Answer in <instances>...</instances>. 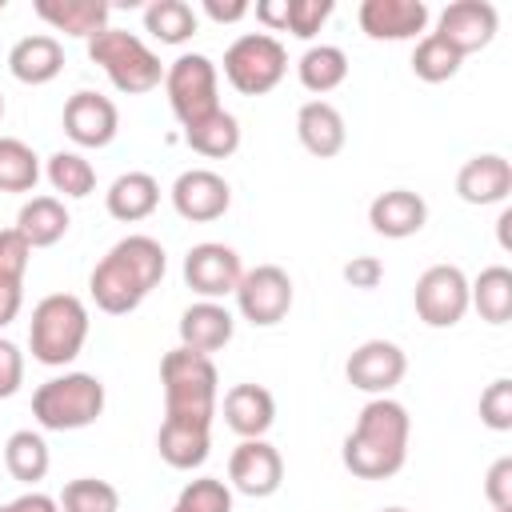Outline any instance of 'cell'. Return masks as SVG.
<instances>
[{
    "instance_id": "cell-40",
    "label": "cell",
    "mask_w": 512,
    "mask_h": 512,
    "mask_svg": "<svg viewBox=\"0 0 512 512\" xmlns=\"http://www.w3.org/2000/svg\"><path fill=\"white\" fill-rule=\"evenodd\" d=\"M28 260H32V244L16 228H0V280L24 284Z\"/></svg>"
},
{
    "instance_id": "cell-36",
    "label": "cell",
    "mask_w": 512,
    "mask_h": 512,
    "mask_svg": "<svg viewBox=\"0 0 512 512\" xmlns=\"http://www.w3.org/2000/svg\"><path fill=\"white\" fill-rule=\"evenodd\" d=\"M60 512H120V492L96 476L68 480L60 492Z\"/></svg>"
},
{
    "instance_id": "cell-21",
    "label": "cell",
    "mask_w": 512,
    "mask_h": 512,
    "mask_svg": "<svg viewBox=\"0 0 512 512\" xmlns=\"http://www.w3.org/2000/svg\"><path fill=\"white\" fill-rule=\"evenodd\" d=\"M224 424L240 440H260L276 424V400L264 384H232L224 392Z\"/></svg>"
},
{
    "instance_id": "cell-53",
    "label": "cell",
    "mask_w": 512,
    "mask_h": 512,
    "mask_svg": "<svg viewBox=\"0 0 512 512\" xmlns=\"http://www.w3.org/2000/svg\"><path fill=\"white\" fill-rule=\"evenodd\" d=\"M0 512H8V504H0Z\"/></svg>"
},
{
    "instance_id": "cell-30",
    "label": "cell",
    "mask_w": 512,
    "mask_h": 512,
    "mask_svg": "<svg viewBox=\"0 0 512 512\" xmlns=\"http://www.w3.org/2000/svg\"><path fill=\"white\" fill-rule=\"evenodd\" d=\"M296 76L308 92L324 96V92H336L344 80H348V56L344 48L336 44H312L304 48V56L296 60Z\"/></svg>"
},
{
    "instance_id": "cell-5",
    "label": "cell",
    "mask_w": 512,
    "mask_h": 512,
    "mask_svg": "<svg viewBox=\"0 0 512 512\" xmlns=\"http://www.w3.org/2000/svg\"><path fill=\"white\" fill-rule=\"evenodd\" d=\"M88 60L100 64L104 76L112 80V88L124 92V96H144V92L164 84L160 56L136 32H124V28H112V24L88 40Z\"/></svg>"
},
{
    "instance_id": "cell-16",
    "label": "cell",
    "mask_w": 512,
    "mask_h": 512,
    "mask_svg": "<svg viewBox=\"0 0 512 512\" xmlns=\"http://www.w3.org/2000/svg\"><path fill=\"white\" fill-rule=\"evenodd\" d=\"M496 28H500V12L488 0H452L436 20V36L444 44H452L460 56L488 48Z\"/></svg>"
},
{
    "instance_id": "cell-27",
    "label": "cell",
    "mask_w": 512,
    "mask_h": 512,
    "mask_svg": "<svg viewBox=\"0 0 512 512\" xmlns=\"http://www.w3.org/2000/svg\"><path fill=\"white\" fill-rule=\"evenodd\" d=\"M68 224H72V216H68V208H64L60 196H32L16 212V224L12 228L32 248H52V244H60L68 236Z\"/></svg>"
},
{
    "instance_id": "cell-54",
    "label": "cell",
    "mask_w": 512,
    "mask_h": 512,
    "mask_svg": "<svg viewBox=\"0 0 512 512\" xmlns=\"http://www.w3.org/2000/svg\"><path fill=\"white\" fill-rule=\"evenodd\" d=\"M172 512H184V508H172Z\"/></svg>"
},
{
    "instance_id": "cell-3",
    "label": "cell",
    "mask_w": 512,
    "mask_h": 512,
    "mask_svg": "<svg viewBox=\"0 0 512 512\" xmlns=\"http://www.w3.org/2000/svg\"><path fill=\"white\" fill-rule=\"evenodd\" d=\"M160 384H164V416L212 424L216 396H220V372L212 356L176 344L160 360Z\"/></svg>"
},
{
    "instance_id": "cell-14",
    "label": "cell",
    "mask_w": 512,
    "mask_h": 512,
    "mask_svg": "<svg viewBox=\"0 0 512 512\" xmlns=\"http://www.w3.org/2000/svg\"><path fill=\"white\" fill-rule=\"evenodd\" d=\"M120 132V112L108 96L80 88L64 100V136L80 148H108Z\"/></svg>"
},
{
    "instance_id": "cell-42",
    "label": "cell",
    "mask_w": 512,
    "mask_h": 512,
    "mask_svg": "<svg viewBox=\"0 0 512 512\" xmlns=\"http://www.w3.org/2000/svg\"><path fill=\"white\" fill-rule=\"evenodd\" d=\"M20 384H24V352L0 336V400L16 396Z\"/></svg>"
},
{
    "instance_id": "cell-52",
    "label": "cell",
    "mask_w": 512,
    "mask_h": 512,
    "mask_svg": "<svg viewBox=\"0 0 512 512\" xmlns=\"http://www.w3.org/2000/svg\"><path fill=\"white\" fill-rule=\"evenodd\" d=\"M496 512H512V508H496Z\"/></svg>"
},
{
    "instance_id": "cell-19",
    "label": "cell",
    "mask_w": 512,
    "mask_h": 512,
    "mask_svg": "<svg viewBox=\"0 0 512 512\" xmlns=\"http://www.w3.org/2000/svg\"><path fill=\"white\" fill-rule=\"evenodd\" d=\"M368 224L388 240H408L428 224V204L412 188H388L368 204Z\"/></svg>"
},
{
    "instance_id": "cell-43",
    "label": "cell",
    "mask_w": 512,
    "mask_h": 512,
    "mask_svg": "<svg viewBox=\"0 0 512 512\" xmlns=\"http://www.w3.org/2000/svg\"><path fill=\"white\" fill-rule=\"evenodd\" d=\"M340 272H344V280H348L352 288H360V292H372V288L384 280V264H380L376 256H352Z\"/></svg>"
},
{
    "instance_id": "cell-39",
    "label": "cell",
    "mask_w": 512,
    "mask_h": 512,
    "mask_svg": "<svg viewBox=\"0 0 512 512\" xmlns=\"http://www.w3.org/2000/svg\"><path fill=\"white\" fill-rule=\"evenodd\" d=\"M332 16V0H288V28L296 40H312Z\"/></svg>"
},
{
    "instance_id": "cell-31",
    "label": "cell",
    "mask_w": 512,
    "mask_h": 512,
    "mask_svg": "<svg viewBox=\"0 0 512 512\" xmlns=\"http://www.w3.org/2000/svg\"><path fill=\"white\" fill-rule=\"evenodd\" d=\"M48 464H52V456H48V440L40 432L20 428V432H12L4 440V468H8L12 480L36 484V480L48 476Z\"/></svg>"
},
{
    "instance_id": "cell-8",
    "label": "cell",
    "mask_w": 512,
    "mask_h": 512,
    "mask_svg": "<svg viewBox=\"0 0 512 512\" xmlns=\"http://www.w3.org/2000/svg\"><path fill=\"white\" fill-rule=\"evenodd\" d=\"M164 92L172 104V116L180 120V128L212 116L220 108V76L216 64L204 52H180L168 68H164Z\"/></svg>"
},
{
    "instance_id": "cell-18",
    "label": "cell",
    "mask_w": 512,
    "mask_h": 512,
    "mask_svg": "<svg viewBox=\"0 0 512 512\" xmlns=\"http://www.w3.org/2000/svg\"><path fill=\"white\" fill-rule=\"evenodd\" d=\"M512 192V160L500 152H480L460 164L456 172V196L464 204H504Z\"/></svg>"
},
{
    "instance_id": "cell-26",
    "label": "cell",
    "mask_w": 512,
    "mask_h": 512,
    "mask_svg": "<svg viewBox=\"0 0 512 512\" xmlns=\"http://www.w3.org/2000/svg\"><path fill=\"white\" fill-rule=\"evenodd\" d=\"M32 8L44 24H52L64 36H80V40H92L96 32H104L112 16L104 0H36Z\"/></svg>"
},
{
    "instance_id": "cell-45",
    "label": "cell",
    "mask_w": 512,
    "mask_h": 512,
    "mask_svg": "<svg viewBox=\"0 0 512 512\" xmlns=\"http://www.w3.org/2000/svg\"><path fill=\"white\" fill-rule=\"evenodd\" d=\"M256 20L272 32H284L288 28V0H256Z\"/></svg>"
},
{
    "instance_id": "cell-24",
    "label": "cell",
    "mask_w": 512,
    "mask_h": 512,
    "mask_svg": "<svg viewBox=\"0 0 512 512\" xmlns=\"http://www.w3.org/2000/svg\"><path fill=\"white\" fill-rule=\"evenodd\" d=\"M296 136H300V144H304L312 156L328 160V156H336V152L344 148L348 128H344V116H340L336 104H328V100H308V104H300V112H296Z\"/></svg>"
},
{
    "instance_id": "cell-17",
    "label": "cell",
    "mask_w": 512,
    "mask_h": 512,
    "mask_svg": "<svg viewBox=\"0 0 512 512\" xmlns=\"http://www.w3.org/2000/svg\"><path fill=\"white\" fill-rule=\"evenodd\" d=\"M360 32L368 40H416L428 28L424 0H364L356 8Z\"/></svg>"
},
{
    "instance_id": "cell-47",
    "label": "cell",
    "mask_w": 512,
    "mask_h": 512,
    "mask_svg": "<svg viewBox=\"0 0 512 512\" xmlns=\"http://www.w3.org/2000/svg\"><path fill=\"white\" fill-rule=\"evenodd\" d=\"M8 512H60V500H52L48 492H20L12 504H8Z\"/></svg>"
},
{
    "instance_id": "cell-6",
    "label": "cell",
    "mask_w": 512,
    "mask_h": 512,
    "mask_svg": "<svg viewBox=\"0 0 512 512\" xmlns=\"http://www.w3.org/2000/svg\"><path fill=\"white\" fill-rule=\"evenodd\" d=\"M104 412V384L92 372H64L32 392V416L44 432H76Z\"/></svg>"
},
{
    "instance_id": "cell-10",
    "label": "cell",
    "mask_w": 512,
    "mask_h": 512,
    "mask_svg": "<svg viewBox=\"0 0 512 512\" xmlns=\"http://www.w3.org/2000/svg\"><path fill=\"white\" fill-rule=\"evenodd\" d=\"M236 308L252 328H272L292 312V276L280 264H256L236 284Z\"/></svg>"
},
{
    "instance_id": "cell-28",
    "label": "cell",
    "mask_w": 512,
    "mask_h": 512,
    "mask_svg": "<svg viewBox=\"0 0 512 512\" xmlns=\"http://www.w3.org/2000/svg\"><path fill=\"white\" fill-rule=\"evenodd\" d=\"M468 308H476L484 324H508L512 320V268L488 264L476 280H468Z\"/></svg>"
},
{
    "instance_id": "cell-11",
    "label": "cell",
    "mask_w": 512,
    "mask_h": 512,
    "mask_svg": "<svg viewBox=\"0 0 512 512\" xmlns=\"http://www.w3.org/2000/svg\"><path fill=\"white\" fill-rule=\"evenodd\" d=\"M244 276V264L236 256V248L220 244V240H204L192 244L184 256V284L200 296V300H224L236 292Z\"/></svg>"
},
{
    "instance_id": "cell-2",
    "label": "cell",
    "mask_w": 512,
    "mask_h": 512,
    "mask_svg": "<svg viewBox=\"0 0 512 512\" xmlns=\"http://www.w3.org/2000/svg\"><path fill=\"white\" fill-rule=\"evenodd\" d=\"M408 436H412L408 408L392 396H372L360 408L352 432L344 436L340 460L356 480H388L408 460Z\"/></svg>"
},
{
    "instance_id": "cell-44",
    "label": "cell",
    "mask_w": 512,
    "mask_h": 512,
    "mask_svg": "<svg viewBox=\"0 0 512 512\" xmlns=\"http://www.w3.org/2000/svg\"><path fill=\"white\" fill-rule=\"evenodd\" d=\"M200 8H204V16L216 20V24H236V20H244V16L252 12L248 0H204Z\"/></svg>"
},
{
    "instance_id": "cell-37",
    "label": "cell",
    "mask_w": 512,
    "mask_h": 512,
    "mask_svg": "<svg viewBox=\"0 0 512 512\" xmlns=\"http://www.w3.org/2000/svg\"><path fill=\"white\" fill-rule=\"evenodd\" d=\"M176 508H184V512H232V488L216 476H196L180 488Z\"/></svg>"
},
{
    "instance_id": "cell-46",
    "label": "cell",
    "mask_w": 512,
    "mask_h": 512,
    "mask_svg": "<svg viewBox=\"0 0 512 512\" xmlns=\"http://www.w3.org/2000/svg\"><path fill=\"white\" fill-rule=\"evenodd\" d=\"M20 304H24V284L0 280V328L12 324V320L20 316Z\"/></svg>"
},
{
    "instance_id": "cell-20",
    "label": "cell",
    "mask_w": 512,
    "mask_h": 512,
    "mask_svg": "<svg viewBox=\"0 0 512 512\" xmlns=\"http://www.w3.org/2000/svg\"><path fill=\"white\" fill-rule=\"evenodd\" d=\"M176 332H180V348H192V352L212 356V352H220L232 340L236 320H232V312L220 300H196V304H188L180 312Z\"/></svg>"
},
{
    "instance_id": "cell-32",
    "label": "cell",
    "mask_w": 512,
    "mask_h": 512,
    "mask_svg": "<svg viewBox=\"0 0 512 512\" xmlns=\"http://www.w3.org/2000/svg\"><path fill=\"white\" fill-rule=\"evenodd\" d=\"M196 28H200V20H196L192 4H184V0H152L144 8V32L160 44H184L196 36Z\"/></svg>"
},
{
    "instance_id": "cell-29",
    "label": "cell",
    "mask_w": 512,
    "mask_h": 512,
    "mask_svg": "<svg viewBox=\"0 0 512 512\" xmlns=\"http://www.w3.org/2000/svg\"><path fill=\"white\" fill-rule=\"evenodd\" d=\"M184 140H188L192 152H200L208 160H228L240 148V120L228 108H216L212 116L188 124L184 128Z\"/></svg>"
},
{
    "instance_id": "cell-41",
    "label": "cell",
    "mask_w": 512,
    "mask_h": 512,
    "mask_svg": "<svg viewBox=\"0 0 512 512\" xmlns=\"http://www.w3.org/2000/svg\"><path fill=\"white\" fill-rule=\"evenodd\" d=\"M484 496L492 508H512V456L492 460V468L484 472Z\"/></svg>"
},
{
    "instance_id": "cell-12",
    "label": "cell",
    "mask_w": 512,
    "mask_h": 512,
    "mask_svg": "<svg viewBox=\"0 0 512 512\" xmlns=\"http://www.w3.org/2000/svg\"><path fill=\"white\" fill-rule=\"evenodd\" d=\"M408 372V356L396 340H364L360 348H352L348 364H344V376L356 392H368V396H388Z\"/></svg>"
},
{
    "instance_id": "cell-49",
    "label": "cell",
    "mask_w": 512,
    "mask_h": 512,
    "mask_svg": "<svg viewBox=\"0 0 512 512\" xmlns=\"http://www.w3.org/2000/svg\"><path fill=\"white\" fill-rule=\"evenodd\" d=\"M380 512H408V508H396V504H392V508H380Z\"/></svg>"
},
{
    "instance_id": "cell-50",
    "label": "cell",
    "mask_w": 512,
    "mask_h": 512,
    "mask_svg": "<svg viewBox=\"0 0 512 512\" xmlns=\"http://www.w3.org/2000/svg\"><path fill=\"white\" fill-rule=\"evenodd\" d=\"M0 120H4V96H0Z\"/></svg>"
},
{
    "instance_id": "cell-13",
    "label": "cell",
    "mask_w": 512,
    "mask_h": 512,
    "mask_svg": "<svg viewBox=\"0 0 512 512\" xmlns=\"http://www.w3.org/2000/svg\"><path fill=\"white\" fill-rule=\"evenodd\" d=\"M284 484V456L260 436V440H240L228 456V488L240 496L264 500Z\"/></svg>"
},
{
    "instance_id": "cell-34",
    "label": "cell",
    "mask_w": 512,
    "mask_h": 512,
    "mask_svg": "<svg viewBox=\"0 0 512 512\" xmlns=\"http://www.w3.org/2000/svg\"><path fill=\"white\" fill-rule=\"evenodd\" d=\"M40 180V156L20 136H0V192H32Z\"/></svg>"
},
{
    "instance_id": "cell-22",
    "label": "cell",
    "mask_w": 512,
    "mask_h": 512,
    "mask_svg": "<svg viewBox=\"0 0 512 512\" xmlns=\"http://www.w3.org/2000/svg\"><path fill=\"white\" fill-rule=\"evenodd\" d=\"M156 448H160V460L176 472H192L208 460L212 452V424H196V420H172L164 416L160 420V432H156Z\"/></svg>"
},
{
    "instance_id": "cell-33",
    "label": "cell",
    "mask_w": 512,
    "mask_h": 512,
    "mask_svg": "<svg viewBox=\"0 0 512 512\" xmlns=\"http://www.w3.org/2000/svg\"><path fill=\"white\" fill-rule=\"evenodd\" d=\"M44 176H48V184L64 196V200H84V196H92L96 192V168H92V160H84L80 152H52L48 156V164H44Z\"/></svg>"
},
{
    "instance_id": "cell-15",
    "label": "cell",
    "mask_w": 512,
    "mask_h": 512,
    "mask_svg": "<svg viewBox=\"0 0 512 512\" xmlns=\"http://www.w3.org/2000/svg\"><path fill=\"white\" fill-rule=\"evenodd\" d=\"M172 208L188 224L220 220L232 208V184L212 168H188L172 180Z\"/></svg>"
},
{
    "instance_id": "cell-23",
    "label": "cell",
    "mask_w": 512,
    "mask_h": 512,
    "mask_svg": "<svg viewBox=\"0 0 512 512\" xmlns=\"http://www.w3.org/2000/svg\"><path fill=\"white\" fill-rule=\"evenodd\" d=\"M8 72L20 84H52L64 72V44L56 36H48V32L20 36L8 48Z\"/></svg>"
},
{
    "instance_id": "cell-9",
    "label": "cell",
    "mask_w": 512,
    "mask_h": 512,
    "mask_svg": "<svg viewBox=\"0 0 512 512\" xmlns=\"http://www.w3.org/2000/svg\"><path fill=\"white\" fill-rule=\"evenodd\" d=\"M412 308L428 328H456L468 316V276L456 264H432L412 288Z\"/></svg>"
},
{
    "instance_id": "cell-48",
    "label": "cell",
    "mask_w": 512,
    "mask_h": 512,
    "mask_svg": "<svg viewBox=\"0 0 512 512\" xmlns=\"http://www.w3.org/2000/svg\"><path fill=\"white\" fill-rule=\"evenodd\" d=\"M508 224H512V208H504V212H500V220H496V232H500V248H512V240H508Z\"/></svg>"
},
{
    "instance_id": "cell-25",
    "label": "cell",
    "mask_w": 512,
    "mask_h": 512,
    "mask_svg": "<svg viewBox=\"0 0 512 512\" xmlns=\"http://www.w3.org/2000/svg\"><path fill=\"white\" fill-rule=\"evenodd\" d=\"M156 204H160V184L152 172H120L104 192V208L120 224L148 220L156 212Z\"/></svg>"
},
{
    "instance_id": "cell-7",
    "label": "cell",
    "mask_w": 512,
    "mask_h": 512,
    "mask_svg": "<svg viewBox=\"0 0 512 512\" xmlns=\"http://www.w3.org/2000/svg\"><path fill=\"white\" fill-rule=\"evenodd\" d=\"M288 72V52L268 32H244L224 48V80L240 96H264L272 92Z\"/></svg>"
},
{
    "instance_id": "cell-4",
    "label": "cell",
    "mask_w": 512,
    "mask_h": 512,
    "mask_svg": "<svg viewBox=\"0 0 512 512\" xmlns=\"http://www.w3.org/2000/svg\"><path fill=\"white\" fill-rule=\"evenodd\" d=\"M88 340V308L72 292H52L32 308L28 320V348L36 364L64 368L84 352Z\"/></svg>"
},
{
    "instance_id": "cell-51",
    "label": "cell",
    "mask_w": 512,
    "mask_h": 512,
    "mask_svg": "<svg viewBox=\"0 0 512 512\" xmlns=\"http://www.w3.org/2000/svg\"><path fill=\"white\" fill-rule=\"evenodd\" d=\"M4 8H8V0H0V12H4Z\"/></svg>"
},
{
    "instance_id": "cell-35",
    "label": "cell",
    "mask_w": 512,
    "mask_h": 512,
    "mask_svg": "<svg viewBox=\"0 0 512 512\" xmlns=\"http://www.w3.org/2000/svg\"><path fill=\"white\" fill-rule=\"evenodd\" d=\"M460 64H464V56H460L452 44H444L436 32L420 36L416 48H412V72H416V80H424V84H444V80H452V76L460 72Z\"/></svg>"
},
{
    "instance_id": "cell-38",
    "label": "cell",
    "mask_w": 512,
    "mask_h": 512,
    "mask_svg": "<svg viewBox=\"0 0 512 512\" xmlns=\"http://www.w3.org/2000/svg\"><path fill=\"white\" fill-rule=\"evenodd\" d=\"M480 420L492 432H512V380L500 376L480 392Z\"/></svg>"
},
{
    "instance_id": "cell-1",
    "label": "cell",
    "mask_w": 512,
    "mask_h": 512,
    "mask_svg": "<svg viewBox=\"0 0 512 512\" xmlns=\"http://www.w3.org/2000/svg\"><path fill=\"white\" fill-rule=\"evenodd\" d=\"M164 268H168V256H164L160 240H152L144 232H132L100 256V264L88 276V292H92L100 312L128 316L164 280Z\"/></svg>"
}]
</instances>
